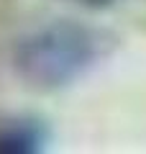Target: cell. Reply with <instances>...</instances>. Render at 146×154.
Returning <instances> with one entry per match:
<instances>
[{"mask_svg": "<svg viewBox=\"0 0 146 154\" xmlns=\"http://www.w3.org/2000/svg\"><path fill=\"white\" fill-rule=\"evenodd\" d=\"M95 57V41L80 28H51L28 41L21 54V67L41 82H62L75 77Z\"/></svg>", "mask_w": 146, "mask_h": 154, "instance_id": "obj_1", "label": "cell"}]
</instances>
